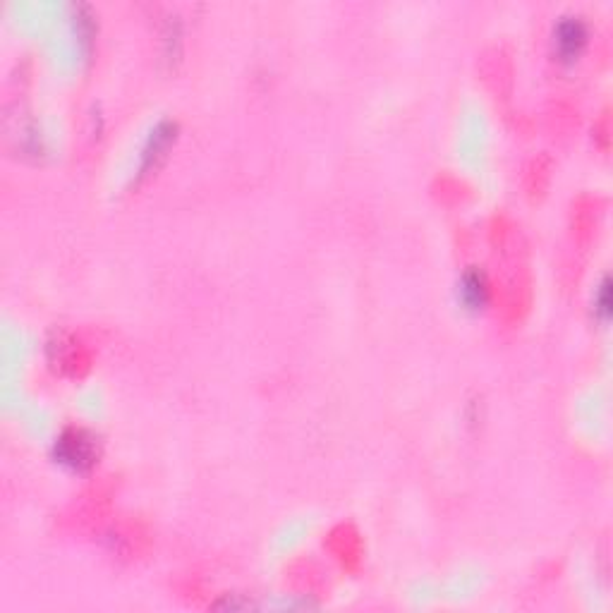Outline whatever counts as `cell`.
<instances>
[{
  "instance_id": "1",
  "label": "cell",
  "mask_w": 613,
  "mask_h": 613,
  "mask_svg": "<svg viewBox=\"0 0 613 613\" xmlns=\"http://www.w3.org/2000/svg\"><path fill=\"white\" fill-rule=\"evenodd\" d=\"M53 458L72 472H87L99 463V439L87 429L70 427L53 443Z\"/></svg>"
},
{
  "instance_id": "2",
  "label": "cell",
  "mask_w": 613,
  "mask_h": 613,
  "mask_svg": "<svg viewBox=\"0 0 613 613\" xmlns=\"http://www.w3.org/2000/svg\"><path fill=\"white\" fill-rule=\"evenodd\" d=\"M590 44V29H587L585 17L580 15H563L554 24V56L558 63L573 65L578 63Z\"/></svg>"
},
{
  "instance_id": "3",
  "label": "cell",
  "mask_w": 613,
  "mask_h": 613,
  "mask_svg": "<svg viewBox=\"0 0 613 613\" xmlns=\"http://www.w3.org/2000/svg\"><path fill=\"white\" fill-rule=\"evenodd\" d=\"M175 132H178V125L171 123V120H163L149 132L147 142H144L142 154H139V166H137V178H144L151 171H156L166 151L171 149V144L175 142Z\"/></svg>"
},
{
  "instance_id": "4",
  "label": "cell",
  "mask_w": 613,
  "mask_h": 613,
  "mask_svg": "<svg viewBox=\"0 0 613 613\" xmlns=\"http://www.w3.org/2000/svg\"><path fill=\"white\" fill-rule=\"evenodd\" d=\"M489 297H491V285L487 273L479 271L477 266L465 269L458 281V302L463 305V309L475 314L482 312V309L489 305Z\"/></svg>"
},
{
  "instance_id": "5",
  "label": "cell",
  "mask_w": 613,
  "mask_h": 613,
  "mask_svg": "<svg viewBox=\"0 0 613 613\" xmlns=\"http://www.w3.org/2000/svg\"><path fill=\"white\" fill-rule=\"evenodd\" d=\"M592 307H594V317L602 321V324H606V321L611 319V281H609V276H604L602 283H599L597 290H594Z\"/></svg>"
}]
</instances>
